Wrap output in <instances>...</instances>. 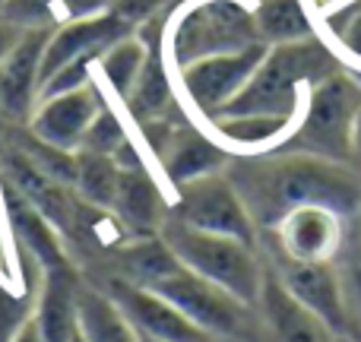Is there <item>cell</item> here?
<instances>
[{
  "label": "cell",
  "instance_id": "1",
  "mask_svg": "<svg viewBox=\"0 0 361 342\" xmlns=\"http://www.w3.org/2000/svg\"><path fill=\"white\" fill-rule=\"evenodd\" d=\"M228 181L241 193L257 228L273 231L301 206H326L352 216L361 206V178L349 162L279 149L267 156L228 159Z\"/></svg>",
  "mask_w": 361,
  "mask_h": 342
},
{
  "label": "cell",
  "instance_id": "2",
  "mask_svg": "<svg viewBox=\"0 0 361 342\" xmlns=\"http://www.w3.org/2000/svg\"><path fill=\"white\" fill-rule=\"evenodd\" d=\"M339 61L317 42H292V44H269L260 67L247 80V86L228 102L219 114H276L292 118L301 105V86L311 89L324 76L336 73Z\"/></svg>",
  "mask_w": 361,
  "mask_h": 342
},
{
  "label": "cell",
  "instance_id": "3",
  "mask_svg": "<svg viewBox=\"0 0 361 342\" xmlns=\"http://www.w3.org/2000/svg\"><path fill=\"white\" fill-rule=\"evenodd\" d=\"M159 235L187 269L228 288L231 295H238L247 305H257L267 273H263L260 260L254 254V244L231 235L193 228V225L180 222L175 216L165 219Z\"/></svg>",
  "mask_w": 361,
  "mask_h": 342
},
{
  "label": "cell",
  "instance_id": "4",
  "mask_svg": "<svg viewBox=\"0 0 361 342\" xmlns=\"http://www.w3.org/2000/svg\"><path fill=\"white\" fill-rule=\"evenodd\" d=\"M361 114V86L355 76L336 73L314 83L307 92L305 111H301L288 143L282 149L311 152V156L349 162L352 159V130Z\"/></svg>",
  "mask_w": 361,
  "mask_h": 342
},
{
  "label": "cell",
  "instance_id": "5",
  "mask_svg": "<svg viewBox=\"0 0 361 342\" xmlns=\"http://www.w3.org/2000/svg\"><path fill=\"white\" fill-rule=\"evenodd\" d=\"M260 42L254 6L244 0H190L171 25L169 51L175 67L184 70L193 61L244 51Z\"/></svg>",
  "mask_w": 361,
  "mask_h": 342
},
{
  "label": "cell",
  "instance_id": "6",
  "mask_svg": "<svg viewBox=\"0 0 361 342\" xmlns=\"http://www.w3.org/2000/svg\"><path fill=\"white\" fill-rule=\"evenodd\" d=\"M152 292H159L162 298H169L171 305H178L200 330H206L209 336H235L247 339L250 330V305L241 301L238 295H231L228 288L216 286V282L197 276L193 269H187L184 263L175 267L169 276L152 286Z\"/></svg>",
  "mask_w": 361,
  "mask_h": 342
},
{
  "label": "cell",
  "instance_id": "7",
  "mask_svg": "<svg viewBox=\"0 0 361 342\" xmlns=\"http://www.w3.org/2000/svg\"><path fill=\"white\" fill-rule=\"evenodd\" d=\"M171 216L193 225V228L231 235L247 244L257 241V225L250 219L247 206H244L241 193L228 181V174L212 171L187 181V184H178V200Z\"/></svg>",
  "mask_w": 361,
  "mask_h": 342
},
{
  "label": "cell",
  "instance_id": "8",
  "mask_svg": "<svg viewBox=\"0 0 361 342\" xmlns=\"http://www.w3.org/2000/svg\"><path fill=\"white\" fill-rule=\"evenodd\" d=\"M269 51V44H250L244 51H231V54H216L193 61L180 70V86L184 95L190 99V105L206 118H216L254 76V70L260 67L263 54Z\"/></svg>",
  "mask_w": 361,
  "mask_h": 342
},
{
  "label": "cell",
  "instance_id": "9",
  "mask_svg": "<svg viewBox=\"0 0 361 342\" xmlns=\"http://www.w3.org/2000/svg\"><path fill=\"white\" fill-rule=\"evenodd\" d=\"M102 108L105 105H102L99 92L86 83L80 89L57 92L38 102L29 118V130L44 146H54L61 152H80L82 137H86L89 124L95 121V114Z\"/></svg>",
  "mask_w": 361,
  "mask_h": 342
},
{
  "label": "cell",
  "instance_id": "10",
  "mask_svg": "<svg viewBox=\"0 0 361 342\" xmlns=\"http://www.w3.org/2000/svg\"><path fill=\"white\" fill-rule=\"evenodd\" d=\"M108 295L118 301V307L140 330V336H152L162 342H209V333L200 330L178 305H171L169 298H162L152 288L133 286L127 279H114Z\"/></svg>",
  "mask_w": 361,
  "mask_h": 342
},
{
  "label": "cell",
  "instance_id": "11",
  "mask_svg": "<svg viewBox=\"0 0 361 342\" xmlns=\"http://www.w3.org/2000/svg\"><path fill=\"white\" fill-rule=\"evenodd\" d=\"M48 29H25L16 48L0 61V114L13 121H29L42 95V57Z\"/></svg>",
  "mask_w": 361,
  "mask_h": 342
},
{
  "label": "cell",
  "instance_id": "12",
  "mask_svg": "<svg viewBox=\"0 0 361 342\" xmlns=\"http://www.w3.org/2000/svg\"><path fill=\"white\" fill-rule=\"evenodd\" d=\"M343 219L326 206H301L276 225V250L288 260L333 263L343 244Z\"/></svg>",
  "mask_w": 361,
  "mask_h": 342
},
{
  "label": "cell",
  "instance_id": "13",
  "mask_svg": "<svg viewBox=\"0 0 361 342\" xmlns=\"http://www.w3.org/2000/svg\"><path fill=\"white\" fill-rule=\"evenodd\" d=\"M260 311L267 320L273 342H336L333 326L307 307L298 295L286 288L279 276H267L260 288Z\"/></svg>",
  "mask_w": 361,
  "mask_h": 342
},
{
  "label": "cell",
  "instance_id": "14",
  "mask_svg": "<svg viewBox=\"0 0 361 342\" xmlns=\"http://www.w3.org/2000/svg\"><path fill=\"white\" fill-rule=\"evenodd\" d=\"M159 137H152V149L162 159V169L171 178V184H187L193 178L219 171L222 165H228V156L219 149L212 140H206L203 133H197L193 127H165L162 118L156 121Z\"/></svg>",
  "mask_w": 361,
  "mask_h": 342
},
{
  "label": "cell",
  "instance_id": "15",
  "mask_svg": "<svg viewBox=\"0 0 361 342\" xmlns=\"http://www.w3.org/2000/svg\"><path fill=\"white\" fill-rule=\"evenodd\" d=\"M279 279L292 295H298L307 307L320 314L333 330L345 326V288L343 279L336 276L333 263H305V260H288L279 257Z\"/></svg>",
  "mask_w": 361,
  "mask_h": 342
},
{
  "label": "cell",
  "instance_id": "16",
  "mask_svg": "<svg viewBox=\"0 0 361 342\" xmlns=\"http://www.w3.org/2000/svg\"><path fill=\"white\" fill-rule=\"evenodd\" d=\"M80 288L70 267L44 269L32 320L48 342H73L80 333Z\"/></svg>",
  "mask_w": 361,
  "mask_h": 342
},
{
  "label": "cell",
  "instance_id": "17",
  "mask_svg": "<svg viewBox=\"0 0 361 342\" xmlns=\"http://www.w3.org/2000/svg\"><path fill=\"white\" fill-rule=\"evenodd\" d=\"M4 184V209H6V222L13 228V238L23 248L25 257L38 263L42 269H54V267H67L63 248L54 235V222L44 216L38 206H32L10 181L0 178Z\"/></svg>",
  "mask_w": 361,
  "mask_h": 342
},
{
  "label": "cell",
  "instance_id": "18",
  "mask_svg": "<svg viewBox=\"0 0 361 342\" xmlns=\"http://www.w3.org/2000/svg\"><path fill=\"white\" fill-rule=\"evenodd\" d=\"M114 212L118 219L133 231V235L146 238L156 228H162V197H159L152 178L146 174L143 165L133 169H121V184H118V197H114Z\"/></svg>",
  "mask_w": 361,
  "mask_h": 342
},
{
  "label": "cell",
  "instance_id": "19",
  "mask_svg": "<svg viewBox=\"0 0 361 342\" xmlns=\"http://www.w3.org/2000/svg\"><path fill=\"white\" fill-rule=\"evenodd\" d=\"M108 0H4L0 19L19 25V29H61L73 19L92 16L105 10Z\"/></svg>",
  "mask_w": 361,
  "mask_h": 342
},
{
  "label": "cell",
  "instance_id": "20",
  "mask_svg": "<svg viewBox=\"0 0 361 342\" xmlns=\"http://www.w3.org/2000/svg\"><path fill=\"white\" fill-rule=\"evenodd\" d=\"M80 333L86 342H140V330L118 301L95 288H80Z\"/></svg>",
  "mask_w": 361,
  "mask_h": 342
},
{
  "label": "cell",
  "instance_id": "21",
  "mask_svg": "<svg viewBox=\"0 0 361 342\" xmlns=\"http://www.w3.org/2000/svg\"><path fill=\"white\" fill-rule=\"evenodd\" d=\"M257 32L267 44H292L314 38V25L301 0H260L254 6Z\"/></svg>",
  "mask_w": 361,
  "mask_h": 342
},
{
  "label": "cell",
  "instance_id": "22",
  "mask_svg": "<svg viewBox=\"0 0 361 342\" xmlns=\"http://www.w3.org/2000/svg\"><path fill=\"white\" fill-rule=\"evenodd\" d=\"M76 190L82 193V200L111 209L114 197H118L121 184V165L114 162V156H102V152L80 149L76 152V174H73Z\"/></svg>",
  "mask_w": 361,
  "mask_h": 342
},
{
  "label": "cell",
  "instance_id": "23",
  "mask_svg": "<svg viewBox=\"0 0 361 342\" xmlns=\"http://www.w3.org/2000/svg\"><path fill=\"white\" fill-rule=\"evenodd\" d=\"M127 105H130L133 118L140 124H149V121H159L165 114V108L171 105V83L169 73H165V63L156 51L149 48V57H146L143 70H140V80L133 86V92L127 95Z\"/></svg>",
  "mask_w": 361,
  "mask_h": 342
},
{
  "label": "cell",
  "instance_id": "24",
  "mask_svg": "<svg viewBox=\"0 0 361 342\" xmlns=\"http://www.w3.org/2000/svg\"><path fill=\"white\" fill-rule=\"evenodd\" d=\"M209 121L219 137L235 146H267L286 137L295 124L292 118H276V114H216Z\"/></svg>",
  "mask_w": 361,
  "mask_h": 342
},
{
  "label": "cell",
  "instance_id": "25",
  "mask_svg": "<svg viewBox=\"0 0 361 342\" xmlns=\"http://www.w3.org/2000/svg\"><path fill=\"white\" fill-rule=\"evenodd\" d=\"M146 57H149V44H143L137 35L121 38V42H114L111 48L102 54V61H99L102 73H105V80L111 83V89L124 102H127V95L133 92V86H137Z\"/></svg>",
  "mask_w": 361,
  "mask_h": 342
},
{
  "label": "cell",
  "instance_id": "26",
  "mask_svg": "<svg viewBox=\"0 0 361 342\" xmlns=\"http://www.w3.org/2000/svg\"><path fill=\"white\" fill-rule=\"evenodd\" d=\"M35 298L38 292L32 286L16 292V288L0 282V342H13V336L23 330L25 320L35 311Z\"/></svg>",
  "mask_w": 361,
  "mask_h": 342
},
{
  "label": "cell",
  "instance_id": "27",
  "mask_svg": "<svg viewBox=\"0 0 361 342\" xmlns=\"http://www.w3.org/2000/svg\"><path fill=\"white\" fill-rule=\"evenodd\" d=\"M124 143H127V133H124V127H121L118 114L108 111V108H102V111L95 114V121L89 124V130H86V137H82L80 149L102 152V156H114V152H118Z\"/></svg>",
  "mask_w": 361,
  "mask_h": 342
},
{
  "label": "cell",
  "instance_id": "28",
  "mask_svg": "<svg viewBox=\"0 0 361 342\" xmlns=\"http://www.w3.org/2000/svg\"><path fill=\"white\" fill-rule=\"evenodd\" d=\"M339 32V42H343V48L349 51L355 61H361V6H352L349 16L343 19V23L336 25Z\"/></svg>",
  "mask_w": 361,
  "mask_h": 342
},
{
  "label": "cell",
  "instance_id": "29",
  "mask_svg": "<svg viewBox=\"0 0 361 342\" xmlns=\"http://www.w3.org/2000/svg\"><path fill=\"white\" fill-rule=\"evenodd\" d=\"M343 288H345V301L355 305V314L361 317V267H352L343 279Z\"/></svg>",
  "mask_w": 361,
  "mask_h": 342
},
{
  "label": "cell",
  "instance_id": "30",
  "mask_svg": "<svg viewBox=\"0 0 361 342\" xmlns=\"http://www.w3.org/2000/svg\"><path fill=\"white\" fill-rule=\"evenodd\" d=\"M25 29H19V25H13V23H6V19H0V61H4L6 54H10L13 48H16V42H19V35H23Z\"/></svg>",
  "mask_w": 361,
  "mask_h": 342
},
{
  "label": "cell",
  "instance_id": "31",
  "mask_svg": "<svg viewBox=\"0 0 361 342\" xmlns=\"http://www.w3.org/2000/svg\"><path fill=\"white\" fill-rule=\"evenodd\" d=\"M13 342H48V339L42 336V330H38V324L29 317V320H25V326H23V330H19L16 336H13Z\"/></svg>",
  "mask_w": 361,
  "mask_h": 342
},
{
  "label": "cell",
  "instance_id": "32",
  "mask_svg": "<svg viewBox=\"0 0 361 342\" xmlns=\"http://www.w3.org/2000/svg\"><path fill=\"white\" fill-rule=\"evenodd\" d=\"M352 156L361 159V114H358V121H355V130H352Z\"/></svg>",
  "mask_w": 361,
  "mask_h": 342
},
{
  "label": "cell",
  "instance_id": "33",
  "mask_svg": "<svg viewBox=\"0 0 361 342\" xmlns=\"http://www.w3.org/2000/svg\"><path fill=\"white\" fill-rule=\"evenodd\" d=\"M317 6H330V4H336V0H314Z\"/></svg>",
  "mask_w": 361,
  "mask_h": 342
},
{
  "label": "cell",
  "instance_id": "34",
  "mask_svg": "<svg viewBox=\"0 0 361 342\" xmlns=\"http://www.w3.org/2000/svg\"><path fill=\"white\" fill-rule=\"evenodd\" d=\"M140 342H162V339H152V336H140Z\"/></svg>",
  "mask_w": 361,
  "mask_h": 342
},
{
  "label": "cell",
  "instance_id": "35",
  "mask_svg": "<svg viewBox=\"0 0 361 342\" xmlns=\"http://www.w3.org/2000/svg\"><path fill=\"white\" fill-rule=\"evenodd\" d=\"M73 342H86V339H82V333H76V336H73Z\"/></svg>",
  "mask_w": 361,
  "mask_h": 342
},
{
  "label": "cell",
  "instance_id": "36",
  "mask_svg": "<svg viewBox=\"0 0 361 342\" xmlns=\"http://www.w3.org/2000/svg\"><path fill=\"white\" fill-rule=\"evenodd\" d=\"M355 80H358V86H361V73H358V76H355Z\"/></svg>",
  "mask_w": 361,
  "mask_h": 342
},
{
  "label": "cell",
  "instance_id": "37",
  "mask_svg": "<svg viewBox=\"0 0 361 342\" xmlns=\"http://www.w3.org/2000/svg\"><path fill=\"white\" fill-rule=\"evenodd\" d=\"M336 342H352V339H336Z\"/></svg>",
  "mask_w": 361,
  "mask_h": 342
}]
</instances>
